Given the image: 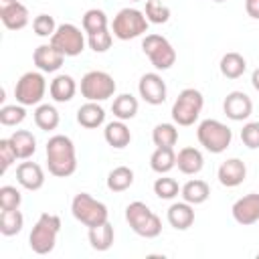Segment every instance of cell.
<instances>
[{"mask_svg": "<svg viewBox=\"0 0 259 259\" xmlns=\"http://www.w3.org/2000/svg\"><path fill=\"white\" fill-rule=\"evenodd\" d=\"M134 184V170L127 166H115L107 174V188L111 192H123Z\"/></svg>", "mask_w": 259, "mask_h": 259, "instance_id": "4dcf8cb0", "label": "cell"}, {"mask_svg": "<svg viewBox=\"0 0 259 259\" xmlns=\"http://www.w3.org/2000/svg\"><path fill=\"white\" fill-rule=\"evenodd\" d=\"M152 142L156 148H174L178 142V130L176 123H158L152 130Z\"/></svg>", "mask_w": 259, "mask_h": 259, "instance_id": "1f68e13d", "label": "cell"}, {"mask_svg": "<svg viewBox=\"0 0 259 259\" xmlns=\"http://www.w3.org/2000/svg\"><path fill=\"white\" fill-rule=\"evenodd\" d=\"M47 154V168L57 178H69L77 170V152L75 144L69 136L57 134L51 136L45 148Z\"/></svg>", "mask_w": 259, "mask_h": 259, "instance_id": "6da1fadb", "label": "cell"}, {"mask_svg": "<svg viewBox=\"0 0 259 259\" xmlns=\"http://www.w3.org/2000/svg\"><path fill=\"white\" fill-rule=\"evenodd\" d=\"M166 219L170 223L172 229L176 231H186L188 227H192L194 223V206L186 200L182 202H174L168 206V212H166Z\"/></svg>", "mask_w": 259, "mask_h": 259, "instance_id": "d6986e66", "label": "cell"}, {"mask_svg": "<svg viewBox=\"0 0 259 259\" xmlns=\"http://www.w3.org/2000/svg\"><path fill=\"white\" fill-rule=\"evenodd\" d=\"M32 117H34L36 127L42 130V132H53V130H57V125H59V121H61L57 107L51 105V103H40V105H36Z\"/></svg>", "mask_w": 259, "mask_h": 259, "instance_id": "4316f807", "label": "cell"}, {"mask_svg": "<svg viewBox=\"0 0 259 259\" xmlns=\"http://www.w3.org/2000/svg\"><path fill=\"white\" fill-rule=\"evenodd\" d=\"M142 51L158 71H166L176 63V51L162 34H146L142 40Z\"/></svg>", "mask_w": 259, "mask_h": 259, "instance_id": "9c48e42d", "label": "cell"}, {"mask_svg": "<svg viewBox=\"0 0 259 259\" xmlns=\"http://www.w3.org/2000/svg\"><path fill=\"white\" fill-rule=\"evenodd\" d=\"M45 93H47V81H45L42 71H26L24 75H20V79L14 85L16 103L24 107L40 105Z\"/></svg>", "mask_w": 259, "mask_h": 259, "instance_id": "ba28073f", "label": "cell"}, {"mask_svg": "<svg viewBox=\"0 0 259 259\" xmlns=\"http://www.w3.org/2000/svg\"><path fill=\"white\" fill-rule=\"evenodd\" d=\"M241 142L249 148V150H257L259 148V121H247L241 130Z\"/></svg>", "mask_w": 259, "mask_h": 259, "instance_id": "60d3db41", "label": "cell"}, {"mask_svg": "<svg viewBox=\"0 0 259 259\" xmlns=\"http://www.w3.org/2000/svg\"><path fill=\"white\" fill-rule=\"evenodd\" d=\"M71 212L87 229L97 227V225H103L109 219L107 206L101 200L93 198L89 192H79V194L73 196V200H71Z\"/></svg>", "mask_w": 259, "mask_h": 259, "instance_id": "8992f818", "label": "cell"}, {"mask_svg": "<svg viewBox=\"0 0 259 259\" xmlns=\"http://www.w3.org/2000/svg\"><path fill=\"white\" fill-rule=\"evenodd\" d=\"M103 138H105V142H107L111 148L121 150V148L130 146V142H132V132H130V127L125 125V121L115 119V121H109V123L105 125Z\"/></svg>", "mask_w": 259, "mask_h": 259, "instance_id": "603a6c76", "label": "cell"}, {"mask_svg": "<svg viewBox=\"0 0 259 259\" xmlns=\"http://www.w3.org/2000/svg\"><path fill=\"white\" fill-rule=\"evenodd\" d=\"M117 85L105 71H89L81 77V95L87 101H105L115 93Z\"/></svg>", "mask_w": 259, "mask_h": 259, "instance_id": "30bf717a", "label": "cell"}, {"mask_svg": "<svg viewBox=\"0 0 259 259\" xmlns=\"http://www.w3.org/2000/svg\"><path fill=\"white\" fill-rule=\"evenodd\" d=\"M0 20L8 30H22L28 24V8L18 0H0Z\"/></svg>", "mask_w": 259, "mask_h": 259, "instance_id": "9a60e30c", "label": "cell"}, {"mask_svg": "<svg viewBox=\"0 0 259 259\" xmlns=\"http://www.w3.org/2000/svg\"><path fill=\"white\" fill-rule=\"evenodd\" d=\"M32 30H34V34L36 36H42V38H51L53 34H55V30H57V24H55V18L51 16V14H38V16H34V20H32Z\"/></svg>", "mask_w": 259, "mask_h": 259, "instance_id": "f35d334b", "label": "cell"}, {"mask_svg": "<svg viewBox=\"0 0 259 259\" xmlns=\"http://www.w3.org/2000/svg\"><path fill=\"white\" fill-rule=\"evenodd\" d=\"M148 18L138 8H121L111 22V32L119 40H132L148 32Z\"/></svg>", "mask_w": 259, "mask_h": 259, "instance_id": "52a82bcc", "label": "cell"}, {"mask_svg": "<svg viewBox=\"0 0 259 259\" xmlns=\"http://www.w3.org/2000/svg\"><path fill=\"white\" fill-rule=\"evenodd\" d=\"M81 24H83V30L87 34H93V32H99V30H105L107 28V14L99 8H89L83 18H81Z\"/></svg>", "mask_w": 259, "mask_h": 259, "instance_id": "836d02e7", "label": "cell"}, {"mask_svg": "<svg viewBox=\"0 0 259 259\" xmlns=\"http://www.w3.org/2000/svg\"><path fill=\"white\" fill-rule=\"evenodd\" d=\"M63 61H65V55L59 49H55L51 42L49 45H38L32 53V63L42 73H57L63 67Z\"/></svg>", "mask_w": 259, "mask_h": 259, "instance_id": "2e32d148", "label": "cell"}, {"mask_svg": "<svg viewBox=\"0 0 259 259\" xmlns=\"http://www.w3.org/2000/svg\"><path fill=\"white\" fill-rule=\"evenodd\" d=\"M257 257H259V253H257Z\"/></svg>", "mask_w": 259, "mask_h": 259, "instance_id": "7dc6e473", "label": "cell"}, {"mask_svg": "<svg viewBox=\"0 0 259 259\" xmlns=\"http://www.w3.org/2000/svg\"><path fill=\"white\" fill-rule=\"evenodd\" d=\"M178 192H180V186H178V182L174 178L162 176V174H160V178H156V182H154V194L160 200H172V198L178 196Z\"/></svg>", "mask_w": 259, "mask_h": 259, "instance_id": "d590c367", "label": "cell"}, {"mask_svg": "<svg viewBox=\"0 0 259 259\" xmlns=\"http://www.w3.org/2000/svg\"><path fill=\"white\" fill-rule=\"evenodd\" d=\"M16 152H14V148H12V144H10V140L8 138H4V140H0V162H2V168H0V172L4 174L14 162H16Z\"/></svg>", "mask_w": 259, "mask_h": 259, "instance_id": "b9f144b4", "label": "cell"}, {"mask_svg": "<svg viewBox=\"0 0 259 259\" xmlns=\"http://www.w3.org/2000/svg\"><path fill=\"white\" fill-rule=\"evenodd\" d=\"M217 178H219V182L223 186L235 188V186L243 184V180L247 178V166H245V162L241 158H229L219 166Z\"/></svg>", "mask_w": 259, "mask_h": 259, "instance_id": "e0dca14e", "label": "cell"}, {"mask_svg": "<svg viewBox=\"0 0 259 259\" xmlns=\"http://www.w3.org/2000/svg\"><path fill=\"white\" fill-rule=\"evenodd\" d=\"M180 196H182V200L190 202L192 206H194V204H202V202H206V198L210 196V186H208L204 180L194 178V180H188V182L180 188Z\"/></svg>", "mask_w": 259, "mask_h": 259, "instance_id": "484cf974", "label": "cell"}, {"mask_svg": "<svg viewBox=\"0 0 259 259\" xmlns=\"http://www.w3.org/2000/svg\"><path fill=\"white\" fill-rule=\"evenodd\" d=\"M251 85H253V89H255V91H259V67L251 73Z\"/></svg>", "mask_w": 259, "mask_h": 259, "instance_id": "ee69618b", "label": "cell"}, {"mask_svg": "<svg viewBox=\"0 0 259 259\" xmlns=\"http://www.w3.org/2000/svg\"><path fill=\"white\" fill-rule=\"evenodd\" d=\"M113 239H115V233H113V227L109 221L89 229V243L95 251H107L113 245Z\"/></svg>", "mask_w": 259, "mask_h": 259, "instance_id": "83f0119b", "label": "cell"}, {"mask_svg": "<svg viewBox=\"0 0 259 259\" xmlns=\"http://www.w3.org/2000/svg\"><path fill=\"white\" fill-rule=\"evenodd\" d=\"M176 166L182 174L186 176H194L202 170L204 166V156L198 148H192V146H186L182 148L178 154H176Z\"/></svg>", "mask_w": 259, "mask_h": 259, "instance_id": "ffe728a7", "label": "cell"}, {"mask_svg": "<svg viewBox=\"0 0 259 259\" xmlns=\"http://www.w3.org/2000/svg\"><path fill=\"white\" fill-rule=\"evenodd\" d=\"M59 231H61V219H59V214L42 212L38 217V221L34 223L30 235H28V245H30L32 253H36V255L51 253L55 249V245H57Z\"/></svg>", "mask_w": 259, "mask_h": 259, "instance_id": "7a4b0ae2", "label": "cell"}, {"mask_svg": "<svg viewBox=\"0 0 259 259\" xmlns=\"http://www.w3.org/2000/svg\"><path fill=\"white\" fill-rule=\"evenodd\" d=\"M245 10L251 18L259 20V0H245Z\"/></svg>", "mask_w": 259, "mask_h": 259, "instance_id": "7bdbcfd3", "label": "cell"}, {"mask_svg": "<svg viewBox=\"0 0 259 259\" xmlns=\"http://www.w3.org/2000/svg\"><path fill=\"white\" fill-rule=\"evenodd\" d=\"M130 2H140V0H130Z\"/></svg>", "mask_w": 259, "mask_h": 259, "instance_id": "f6af8a7d", "label": "cell"}, {"mask_svg": "<svg viewBox=\"0 0 259 259\" xmlns=\"http://www.w3.org/2000/svg\"><path fill=\"white\" fill-rule=\"evenodd\" d=\"M214 2H225V0H214Z\"/></svg>", "mask_w": 259, "mask_h": 259, "instance_id": "bcb514c9", "label": "cell"}, {"mask_svg": "<svg viewBox=\"0 0 259 259\" xmlns=\"http://www.w3.org/2000/svg\"><path fill=\"white\" fill-rule=\"evenodd\" d=\"M231 214L243 227L255 225L259 221V192H249L235 200L231 206Z\"/></svg>", "mask_w": 259, "mask_h": 259, "instance_id": "4fadbf2b", "label": "cell"}, {"mask_svg": "<svg viewBox=\"0 0 259 259\" xmlns=\"http://www.w3.org/2000/svg\"><path fill=\"white\" fill-rule=\"evenodd\" d=\"M204 107V97L198 89L194 87H186L178 93V97L174 99L172 103V121L176 125H182V127H188L192 125L198 117H200V111Z\"/></svg>", "mask_w": 259, "mask_h": 259, "instance_id": "277c9868", "label": "cell"}, {"mask_svg": "<svg viewBox=\"0 0 259 259\" xmlns=\"http://www.w3.org/2000/svg\"><path fill=\"white\" fill-rule=\"evenodd\" d=\"M223 111L233 121H245L253 113V101L243 91H231L223 101Z\"/></svg>", "mask_w": 259, "mask_h": 259, "instance_id": "5bb4252c", "label": "cell"}, {"mask_svg": "<svg viewBox=\"0 0 259 259\" xmlns=\"http://www.w3.org/2000/svg\"><path fill=\"white\" fill-rule=\"evenodd\" d=\"M138 93L140 97L150 105H162L166 101V81L158 73H144L138 81Z\"/></svg>", "mask_w": 259, "mask_h": 259, "instance_id": "7c38bea8", "label": "cell"}, {"mask_svg": "<svg viewBox=\"0 0 259 259\" xmlns=\"http://www.w3.org/2000/svg\"><path fill=\"white\" fill-rule=\"evenodd\" d=\"M148 22L152 24H164L170 20V8L162 0H146V10H144Z\"/></svg>", "mask_w": 259, "mask_h": 259, "instance_id": "e575fe53", "label": "cell"}, {"mask_svg": "<svg viewBox=\"0 0 259 259\" xmlns=\"http://www.w3.org/2000/svg\"><path fill=\"white\" fill-rule=\"evenodd\" d=\"M24 227V217L18 208L14 210H2L0 212V233L4 237H12V235H18Z\"/></svg>", "mask_w": 259, "mask_h": 259, "instance_id": "d6a6232c", "label": "cell"}, {"mask_svg": "<svg viewBox=\"0 0 259 259\" xmlns=\"http://www.w3.org/2000/svg\"><path fill=\"white\" fill-rule=\"evenodd\" d=\"M20 202H22V194L16 186H10V184L0 186V208L2 210H14L20 206Z\"/></svg>", "mask_w": 259, "mask_h": 259, "instance_id": "74e56055", "label": "cell"}, {"mask_svg": "<svg viewBox=\"0 0 259 259\" xmlns=\"http://www.w3.org/2000/svg\"><path fill=\"white\" fill-rule=\"evenodd\" d=\"M125 221L132 231L144 239H156L162 233L160 217L142 200H134L125 206Z\"/></svg>", "mask_w": 259, "mask_h": 259, "instance_id": "3957f363", "label": "cell"}, {"mask_svg": "<svg viewBox=\"0 0 259 259\" xmlns=\"http://www.w3.org/2000/svg\"><path fill=\"white\" fill-rule=\"evenodd\" d=\"M111 42H113V36H111V32H109L107 28H105V30H99V32H93V34H87V45H89V49L95 51V53H105V51H109Z\"/></svg>", "mask_w": 259, "mask_h": 259, "instance_id": "ab89813d", "label": "cell"}, {"mask_svg": "<svg viewBox=\"0 0 259 259\" xmlns=\"http://www.w3.org/2000/svg\"><path fill=\"white\" fill-rule=\"evenodd\" d=\"M176 166L174 148H156L150 156V168L158 174H168Z\"/></svg>", "mask_w": 259, "mask_h": 259, "instance_id": "f546056e", "label": "cell"}, {"mask_svg": "<svg viewBox=\"0 0 259 259\" xmlns=\"http://www.w3.org/2000/svg\"><path fill=\"white\" fill-rule=\"evenodd\" d=\"M16 182L26 190H40L45 184V172L36 162H20L16 166Z\"/></svg>", "mask_w": 259, "mask_h": 259, "instance_id": "ac0fdd59", "label": "cell"}, {"mask_svg": "<svg viewBox=\"0 0 259 259\" xmlns=\"http://www.w3.org/2000/svg\"><path fill=\"white\" fill-rule=\"evenodd\" d=\"M105 121V109L97 101H87L77 109V123L85 130H95L103 125Z\"/></svg>", "mask_w": 259, "mask_h": 259, "instance_id": "44dd1931", "label": "cell"}, {"mask_svg": "<svg viewBox=\"0 0 259 259\" xmlns=\"http://www.w3.org/2000/svg\"><path fill=\"white\" fill-rule=\"evenodd\" d=\"M51 45L59 49L65 57H77L85 51V36L79 26L71 22H63L57 26L55 34L51 36Z\"/></svg>", "mask_w": 259, "mask_h": 259, "instance_id": "8fae6325", "label": "cell"}, {"mask_svg": "<svg viewBox=\"0 0 259 259\" xmlns=\"http://www.w3.org/2000/svg\"><path fill=\"white\" fill-rule=\"evenodd\" d=\"M8 140L20 160H28L36 152V138L28 130H16Z\"/></svg>", "mask_w": 259, "mask_h": 259, "instance_id": "cb8c5ba5", "label": "cell"}, {"mask_svg": "<svg viewBox=\"0 0 259 259\" xmlns=\"http://www.w3.org/2000/svg\"><path fill=\"white\" fill-rule=\"evenodd\" d=\"M24 117H26V109H24V105H20V103H14V105H2L0 107V123L2 125H18V123H22L24 121Z\"/></svg>", "mask_w": 259, "mask_h": 259, "instance_id": "8d00e7d4", "label": "cell"}, {"mask_svg": "<svg viewBox=\"0 0 259 259\" xmlns=\"http://www.w3.org/2000/svg\"><path fill=\"white\" fill-rule=\"evenodd\" d=\"M111 111H113L115 119H121V121L134 119L136 113H138V99L132 93H121V95H117L113 99Z\"/></svg>", "mask_w": 259, "mask_h": 259, "instance_id": "f1b7e54d", "label": "cell"}, {"mask_svg": "<svg viewBox=\"0 0 259 259\" xmlns=\"http://www.w3.org/2000/svg\"><path fill=\"white\" fill-rule=\"evenodd\" d=\"M196 138L206 152L223 154L233 142V132L227 123L219 119H202L196 127Z\"/></svg>", "mask_w": 259, "mask_h": 259, "instance_id": "5b68a950", "label": "cell"}, {"mask_svg": "<svg viewBox=\"0 0 259 259\" xmlns=\"http://www.w3.org/2000/svg\"><path fill=\"white\" fill-rule=\"evenodd\" d=\"M49 93H51V97H53L57 103H67V101H71V99L75 97V93H77V83H75V79H73L71 75L61 73V75H57V77L51 81Z\"/></svg>", "mask_w": 259, "mask_h": 259, "instance_id": "7402d4cb", "label": "cell"}, {"mask_svg": "<svg viewBox=\"0 0 259 259\" xmlns=\"http://www.w3.org/2000/svg\"><path fill=\"white\" fill-rule=\"evenodd\" d=\"M219 69H221L223 77H227V79H239V77H243V73L247 71V61H245L243 55L231 51V53H225V55L221 57Z\"/></svg>", "mask_w": 259, "mask_h": 259, "instance_id": "d4e9b609", "label": "cell"}]
</instances>
